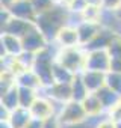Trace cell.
<instances>
[{
	"label": "cell",
	"instance_id": "cell-24",
	"mask_svg": "<svg viewBox=\"0 0 121 128\" xmlns=\"http://www.w3.org/2000/svg\"><path fill=\"white\" fill-rule=\"evenodd\" d=\"M89 120H94L92 128H116V122L112 120L107 114H104L100 119H89Z\"/></svg>",
	"mask_w": 121,
	"mask_h": 128
},
{
	"label": "cell",
	"instance_id": "cell-5",
	"mask_svg": "<svg viewBox=\"0 0 121 128\" xmlns=\"http://www.w3.org/2000/svg\"><path fill=\"white\" fill-rule=\"evenodd\" d=\"M110 54L107 50H95L86 51V63L85 70L98 71V72H109L110 70Z\"/></svg>",
	"mask_w": 121,
	"mask_h": 128
},
{
	"label": "cell",
	"instance_id": "cell-17",
	"mask_svg": "<svg viewBox=\"0 0 121 128\" xmlns=\"http://www.w3.org/2000/svg\"><path fill=\"white\" fill-rule=\"evenodd\" d=\"M95 95L98 96L100 102L103 104V107H104L106 113L121 101V96H119L118 94H115L113 90H110L107 86H104V88H101L100 90H97V92H95Z\"/></svg>",
	"mask_w": 121,
	"mask_h": 128
},
{
	"label": "cell",
	"instance_id": "cell-25",
	"mask_svg": "<svg viewBox=\"0 0 121 128\" xmlns=\"http://www.w3.org/2000/svg\"><path fill=\"white\" fill-rule=\"evenodd\" d=\"M109 54H110V59H121V36H118L113 44L109 47Z\"/></svg>",
	"mask_w": 121,
	"mask_h": 128
},
{
	"label": "cell",
	"instance_id": "cell-2",
	"mask_svg": "<svg viewBox=\"0 0 121 128\" xmlns=\"http://www.w3.org/2000/svg\"><path fill=\"white\" fill-rule=\"evenodd\" d=\"M56 62L60 63L64 68L71 71L73 74H80L85 71L86 63V51L82 47H73V48H57L56 53Z\"/></svg>",
	"mask_w": 121,
	"mask_h": 128
},
{
	"label": "cell",
	"instance_id": "cell-15",
	"mask_svg": "<svg viewBox=\"0 0 121 128\" xmlns=\"http://www.w3.org/2000/svg\"><path fill=\"white\" fill-rule=\"evenodd\" d=\"M17 86L33 89V90H38V92H41L44 89V84H42L41 78L36 76V72L33 70H26L21 74H18L17 76Z\"/></svg>",
	"mask_w": 121,
	"mask_h": 128
},
{
	"label": "cell",
	"instance_id": "cell-32",
	"mask_svg": "<svg viewBox=\"0 0 121 128\" xmlns=\"http://www.w3.org/2000/svg\"><path fill=\"white\" fill-rule=\"evenodd\" d=\"M0 128H11V125L8 122H0Z\"/></svg>",
	"mask_w": 121,
	"mask_h": 128
},
{
	"label": "cell",
	"instance_id": "cell-27",
	"mask_svg": "<svg viewBox=\"0 0 121 128\" xmlns=\"http://www.w3.org/2000/svg\"><path fill=\"white\" fill-rule=\"evenodd\" d=\"M106 114H107L112 120H115V122H121V101H119L115 107H112Z\"/></svg>",
	"mask_w": 121,
	"mask_h": 128
},
{
	"label": "cell",
	"instance_id": "cell-7",
	"mask_svg": "<svg viewBox=\"0 0 121 128\" xmlns=\"http://www.w3.org/2000/svg\"><path fill=\"white\" fill-rule=\"evenodd\" d=\"M41 94L56 102H60V104H67L68 101L73 100L71 83H53V84L44 88L41 90Z\"/></svg>",
	"mask_w": 121,
	"mask_h": 128
},
{
	"label": "cell",
	"instance_id": "cell-4",
	"mask_svg": "<svg viewBox=\"0 0 121 128\" xmlns=\"http://www.w3.org/2000/svg\"><path fill=\"white\" fill-rule=\"evenodd\" d=\"M21 44H23V51L26 53H32V54H38L39 51L45 50L51 42L44 36V33L35 26L23 39H21Z\"/></svg>",
	"mask_w": 121,
	"mask_h": 128
},
{
	"label": "cell",
	"instance_id": "cell-1",
	"mask_svg": "<svg viewBox=\"0 0 121 128\" xmlns=\"http://www.w3.org/2000/svg\"><path fill=\"white\" fill-rule=\"evenodd\" d=\"M70 15H71V12H70L68 6L57 3L48 12L38 15L35 20V26L44 33V36L50 42H53L56 35L59 33V30L65 27L67 24H70Z\"/></svg>",
	"mask_w": 121,
	"mask_h": 128
},
{
	"label": "cell",
	"instance_id": "cell-34",
	"mask_svg": "<svg viewBox=\"0 0 121 128\" xmlns=\"http://www.w3.org/2000/svg\"><path fill=\"white\" fill-rule=\"evenodd\" d=\"M119 9H121V3H119Z\"/></svg>",
	"mask_w": 121,
	"mask_h": 128
},
{
	"label": "cell",
	"instance_id": "cell-28",
	"mask_svg": "<svg viewBox=\"0 0 121 128\" xmlns=\"http://www.w3.org/2000/svg\"><path fill=\"white\" fill-rule=\"evenodd\" d=\"M42 128H64V126H62V124L59 122V119H57L56 116H53V118H50V119L44 120Z\"/></svg>",
	"mask_w": 121,
	"mask_h": 128
},
{
	"label": "cell",
	"instance_id": "cell-22",
	"mask_svg": "<svg viewBox=\"0 0 121 128\" xmlns=\"http://www.w3.org/2000/svg\"><path fill=\"white\" fill-rule=\"evenodd\" d=\"M106 86L121 96V72H106Z\"/></svg>",
	"mask_w": 121,
	"mask_h": 128
},
{
	"label": "cell",
	"instance_id": "cell-3",
	"mask_svg": "<svg viewBox=\"0 0 121 128\" xmlns=\"http://www.w3.org/2000/svg\"><path fill=\"white\" fill-rule=\"evenodd\" d=\"M57 119H59L60 124H62V126L68 128V126L83 125L88 120V116H86V112H85L82 102L71 100L67 104H64L60 113L57 114Z\"/></svg>",
	"mask_w": 121,
	"mask_h": 128
},
{
	"label": "cell",
	"instance_id": "cell-10",
	"mask_svg": "<svg viewBox=\"0 0 121 128\" xmlns=\"http://www.w3.org/2000/svg\"><path fill=\"white\" fill-rule=\"evenodd\" d=\"M101 23L100 21H89V20H82L76 29H77V35H79V42H80V47H86L94 38L95 35L100 32L101 29Z\"/></svg>",
	"mask_w": 121,
	"mask_h": 128
},
{
	"label": "cell",
	"instance_id": "cell-11",
	"mask_svg": "<svg viewBox=\"0 0 121 128\" xmlns=\"http://www.w3.org/2000/svg\"><path fill=\"white\" fill-rule=\"evenodd\" d=\"M0 47H2V57L9 56V57H18L23 53V44L21 39L12 35L2 33L0 36Z\"/></svg>",
	"mask_w": 121,
	"mask_h": 128
},
{
	"label": "cell",
	"instance_id": "cell-26",
	"mask_svg": "<svg viewBox=\"0 0 121 128\" xmlns=\"http://www.w3.org/2000/svg\"><path fill=\"white\" fill-rule=\"evenodd\" d=\"M119 3L121 0H100V6L103 8V11H118Z\"/></svg>",
	"mask_w": 121,
	"mask_h": 128
},
{
	"label": "cell",
	"instance_id": "cell-23",
	"mask_svg": "<svg viewBox=\"0 0 121 128\" xmlns=\"http://www.w3.org/2000/svg\"><path fill=\"white\" fill-rule=\"evenodd\" d=\"M30 3L36 12V17H38V15L45 14L50 9H53L57 5V0H30Z\"/></svg>",
	"mask_w": 121,
	"mask_h": 128
},
{
	"label": "cell",
	"instance_id": "cell-19",
	"mask_svg": "<svg viewBox=\"0 0 121 128\" xmlns=\"http://www.w3.org/2000/svg\"><path fill=\"white\" fill-rule=\"evenodd\" d=\"M41 92L33 90V89H27V88H20L18 86V101H20V107L23 108H30L33 106V102L38 100Z\"/></svg>",
	"mask_w": 121,
	"mask_h": 128
},
{
	"label": "cell",
	"instance_id": "cell-29",
	"mask_svg": "<svg viewBox=\"0 0 121 128\" xmlns=\"http://www.w3.org/2000/svg\"><path fill=\"white\" fill-rule=\"evenodd\" d=\"M42 124H44V120H39V119L32 118V120H30L24 128H42Z\"/></svg>",
	"mask_w": 121,
	"mask_h": 128
},
{
	"label": "cell",
	"instance_id": "cell-21",
	"mask_svg": "<svg viewBox=\"0 0 121 128\" xmlns=\"http://www.w3.org/2000/svg\"><path fill=\"white\" fill-rule=\"evenodd\" d=\"M76 74H73L71 71H68L67 68H64L60 63H54L53 66V83H71L74 80Z\"/></svg>",
	"mask_w": 121,
	"mask_h": 128
},
{
	"label": "cell",
	"instance_id": "cell-33",
	"mask_svg": "<svg viewBox=\"0 0 121 128\" xmlns=\"http://www.w3.org/2000/svg\"><path fill=\"white\" fill-rule=\"evenodd\" d=\"M116 128H121V122H116Z\"/></svg>",
	"mask_w": 121,
	"mask_h": 128
},
{
	"label": "cell",
	"instance_id": "cell-31",
	"mask_svg": "<svg viewBox=\"0 0 121 128\" xmlns=\"http://www.w3.org/2000/svg\"><path fill=\"white\" fill-rule=\"evenodd\" d=\"M115 14H116V20H118V24H119V30H121V9L115 11ZM119 30H118V33H119Z\"/></svg>",
	"mask_w": 121,
	"mask_h": 128
},
{
	"label": "cell",
	"instance_id": "cell-18",
	"mask_svg": "<svg viewBox=\"0 0 121 128\" xmlns=\"http://www.w3.org/2000/svg\"><path fill=\"white\" fill-rule=\"evenodd\" d=\"M0 106L8 108L9 112L15 110L20 107V101H18V86H14L12 89H9L8 92L0 95Z\"/></svg>",
	"mask_w": 121,
	"mask_h": 128
},
{
	"label": "cell",
	"instance_id": "cell-16",
	"mask_svg": "<svg viewBox=\"0 0 121 128\" xmlns=\"http://www.w3.org/2000/svg\"><path fill=\"white\" fill-rule=\"evenodd\" d=\"M32 120V114L27 108L18 107L15 110L11 112V116L8 119V124L11 125V128H24L29 122Z\"/></svg>",
	"mask_w": 121,
	"mask_h": 128
},
{
	"label": "cell",
	"instance_id": "cell-20",
	"mask_svg": "<svg viewBox=\"0 0 121 128\" xmlns=\"http://www.w3.org/2000/svg\"><path fill=\"white\" fill-rule=\"evenodd\" d=\"M71 94H73V100L74 101H79V102H82L89 95V90L86 89L85 83L82 82L80 74H77L74 77V80L71 82Z\"/></svg>",
	"mask_w": 121,
	"mask_h": 128
},
{
	"label": "cell",
	"instance_id": "cell-9",
	"mask_svg": "<svg viewBox=\"0 0 121 128\" xmlns=\"http://www.w3.org/2000/svg\"><path fill=\"white\" fill-rule=\"evenodd\" d=\"M53 44H54L57 48H73V47H80L79 35H77L76 26L67 24L65 27H62V29L59 30V33L56 35Z\"/></svg>",
	"mask_w": 121,
	"mask_h": 128
},
{
	"label": "cell",
	"instance_id": "cell-6",
	"mask_svg": "<svg viewBox=\"0 0 121 128\" xmlns=\"http://www.w3.org/2000/svg\"><path fill=\"white\" fill-rule=\"evenodd\" d=\"M119 35L113 30V29H109V27H101L100 32L95 35V38L86 45L83 47L85 51H95V50H109V47L113 44V41L118 38Z\"/></svg>",
	"mask_w": 121,
	"mask_h": 128
},
{
	"label": "cell",
	"instance_id": "cell-8",
	"mask_svg": "<svg viewBox=\"0 0 121 128\" xmlns=\"http://www.w3.org/2000/svg\"><path fill=\"white\" fill-rule=\"evenodd\" d=\"M33 27H35V23L33 21L20 20V18H15V17L11 15V18L6 23L2 24V33L12 35V36H17V38L23 39Z\"/></svg>",
	"mask_w": 121,
	"mask_h": 128
},
{
	"label": "cell",
	"instance_id": "cell-14",
	"mask_svg": "<svg viewBox=\"0 0 121 128\" xmlns=\"http://www.w3.org/2000/svg\"><path fill=\"white\" fill-rule=\"evenodd\" d=\"M82 106L86 112V116L88 119H100L106 114V110L103 107V104L100 102L98 96L95 94H89L83 101H82Z\"/></svg>",
	"mask_w": 121,
	"mask_h": 128
},
{
	"label": "cell",
	"instance_id": "cell-13",
	"mask_svg": "<svg viewBox=\"0 0 121 128\" xmlns=\"http://www.w3.org/2000/svg\"><path fill=\"white\" fill-rule=\"evenodd\" d=\"M80 77H82V82L85 83L86 89L89 90V94H95L97 90H100L101 88L106 86V72L85 70L83 72H80Z\"/></svg>",
	"mask_w": 121,
	"mask_h": 128
},
{
	"label": "cell",
	"instance_id": "cell-12",
	"mask_svg": "<svg viewBox=\"0 0 121 128\" xmlns=\"http://www.w3.org/2000/svg\"><path fill=\"white\" fill-rule=\"evenodd\" d=\"M9 14L15 18L26 20V21H33L36 20V12L30 3V0H17V2L8 9Z\"/></svg>",
	"mask_w": 121,
	"mask_h": 128
},
{
	"label": "cell",
	"instance_id": "cell-30",
	"mask_svg": "<svg viewBox=\"0 0 121 128\" xmlns=\"http://www.w3.org/2000/svg\"><path fill=\"white\" fill-rule=\"evenodd\" d=\"M15 2H17V0H0V3H2V8L3 9H9Z\"/></svg>",
	"mask_w": 121,
	"mask_h": 128
}]
</instances>
